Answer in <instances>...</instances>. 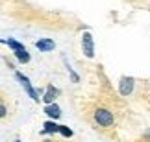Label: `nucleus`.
<instances>
[{
    "label": "nucleus",
    "instance_id": "obj_6",
    "mask_svg": "<svg viewBox=\"0 0 150 142\" xmlns=\"http://www.w3.org/2000/svg\"><path fill=\"white\" fill-rule=\"evenodd\" d=\"M45 113H47L48 116H52V118H59V115H61L59 107H57L56 104H50V105H47V109H45Z\"/></svg>",
    "mask_w": 150,
    "mask_h": 142
},
{
    "label": "nucleus",
    "instance_id": "obj_8",
    "mask_svg": "<svg viewBox=\"0 0 150 142\" xmlns=\"http://www.w3.org/2000/svg\"><path fill=\"white\" fill-rule=\"evenodd\" d=\"M15 57L21 61V63H28L30 61V54L26 52V50H19V52H15Z\"/></svg>",
    "mask_w": 150,
    "mask_h": 142
},
{
    "label": "nucleus",
    "instance_id": "obj_2",
    "mask_svg": "<svg viewBox=\"0 0 150 142\" xmlns=\"http://www.w3.org/2000/svg\"><path fill=\"white\" fill-rule=\"evenodd\" d=\"M95 120L100 124V126L104 127H108V126H111L113 124V113H109L108 109H98L95 113Z\"/></svg>",
    "mask_w": 150,
    "mask_h": 142
},
{
    "label": "nucleus",
    "instance_id": "obj_5",
    "mask_svg": "<svg viewBox=\"0 0 150 142\" xmlns=\"http://www.w3.org/2000/svg\"><path fill=\"white\" fill-rule=\"evenodd\" d=\"M35 46L41 50V52H50V50H54V41H52V39H39L35 43Z\"/></svg>",
    "mask_w": 150,
    "mask_h": 142
},
{
    "label": "nucleus",
    "instance_id": "obj_9",
    "mask_svg": "<svg viewBox=\"0 0 150 142\" xmlns=\"http://www.w3.org/2000/svg\"><path fill=\"white\" fill-rule=\"evenodd\" d=\"M56 131H59V126L54 122H47L45 124V129H43V133H56Z\"/></svg>",
    "mask_w": 150,
    "mask_h": 142
},
{
    "label": "nucleus",
    "instance_id": "obj_3",
    "mask_svg": "<svg viewBox=\"0 0 150 142\" xmlns=\"http://www.w3.org/2000/svg\"><path fill=\"white\" fill-rule=\"evenodd\" d=\"M15 78H17V79H19V81H21V83H22V87H24V89H26V92H28V94H30V98L37 101V100H39V94L35 92V90H33V87H32V83H30V79H28L26 76H22V74H21V72H17V74H15Z\"/></svg>",
    "mask_w": 150,
    "mask_h": 142
},
{
    "label": "nucleus",
    "instance_id": "obj_12",
    "mask_svg": "<svg viewBox=\"0 0 150 142\" xmlns=\"http://www.w3.org/2000/svg\"><path fill=\"white\" fill-rule=\"evenodd\" d=\"M0 116H6V107H4V105L0 107Z\"/></svg>",
    "mask_w": 150,
    "mask_h": 142
},
{
    "label": "nucleus",
    "instance_id": "obj_1",
    "mask_svg": "<svg viewBox=\"0 0 150 142\" xmlns=\"http://www.w3.org/2000/svg\"><path fill=\"white\" fill-rule=\"evenodd\" d=\"M82 50H83L85 57H89V59L95 55V44H93V37H91L89 31H85L82 35Z\"/></svg>",
    "mask_w": 150,
    "mask_h": 142
},
{
    "label": "nucleus",
    "instance_id": "obj_11",
    "mask_svg": "<svg viewBox=\"0 0 150 142\" xmlns=\"http://www.w3.org/2000/svg\"><path fill=\"white\" fill-rule=\"evenodd\" d=\"M59 133L63 135V137H69V139L72 137V131H71L69 127H65V126H59Z\"/></svg>",
    "mask_w": 150,
    "mask_h": 142
},
{
    "label": "nucleus",
    "instance_id": "obj_7",
    "mask_svg": "<svg viewBox=\"0 0 150 142\" xmlns=\"http://www.w3.org/2000/svg\"><path fill=\"white\" fill-rule=\"evenodd\" d=\"M56 94H57V89H54V87H52V85H50V87H48V90H47V94H45L43 96V100H45V104H52V101H54V98H56Z\"/></svg>",
    "mask_w": 150,
    "mask_h": 142
},
{
    "label": "nucleus",
    "instance_id": "obj_10",
    "mask_svg": "<svg viewBox=\"0 0 150 142\" xmlns=\"http://www.w3.org/2000/svg\"><path fill=\"white\" fill-rule=\"evenodd\" d=\"M4 43H6V44H8V46H9V48H13V50H15V52H19V50H24V46H22V44H21V43H17V41H15V39H8V41H4Z\"/></svg>",
    "mask_w": 150,
    "mask_h": 142
},
{
    "label": "nucleus",
    "instance_id": "obj_4",
    "mask_svg": "<svg viewBox=\"0 0 150 142\" xmlns=\"http://www.w3.org/2000/svg\"><path fill=\"white\" fill-rule=\"evenodd\" d=\"M134 78H120V85H119V90H120V94L122 96H128L132 90H134Z\"/></svg>",
    "mask_w": 150,
    "mask_h": 142
}]
</instances>
